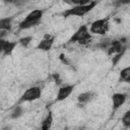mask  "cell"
<instances>
[{"label": "cell", "mask_w": 130, "mask_h": 130, "mask_svg": "<svg viewBox=\"0 0 130 130\" xmlns=\"http://www.w3.org/2000/svg\"><path fill=\"white\" fill-rule=\"evenodd\" d=\"M44 12H45V10H43V9H34V10H31L26 15V17L18 24L19 29H27V28L39 25L41 23Z\"/></svg>", "instance_id": "obj_1"}, {"label": "cell", "mask_w": 130, "mask_h": 130, "mask_svg": "<svg viewBox=\"0 0 130 130\" xmlns=\"http://www.w3.org/2000/svg\"><path fill=\"white\" fill-rule=\"evenodd\" d=\"M91 32L89 31V28L86 24H82L78 27V29L73 34V36L69 39L68 44L72 43H78L80 45L86 46L91 42Z\"/></svg>", "instance_id": "obj_2"}, {"label": "cell", "mask_w": 130, "mask_h": 130, "mask_svg": "<svg viewBox=\"0 0 130 130\" xmlns=\"http://www.w3.org/2000/svg\"><path fill=\"white\" fill-rule=\"evenodd\" d=\"M98 4V1L93 0L91 3L86 4V5H74L71 8L66 9L64 12H62V15L64 17H69V16H83L89 11H91L95 5Z\"/></svg>", "instance_id": "obj_3"}, {"label": "cell", "mask_w": 130, "mask_h": 130, "mask_svg": "<svg viewBox=\"0 0 130 130\" xmlns=\"http://www.w3.org/2000/svg\"><path fill=\"white\" fill-rule=\"evenodd\" d=\"M109 20L110 16L96 19L93 22H91L89 26V31L93 35H99V36H104L109 29Z\"/></svg>", "instance_id": "obj_4"}, {"label": "cell", "mask_w": 130, "mask_h": 130, "mask_svg": "<svg viewBox=\"0 0 130 130\" xmlns=\"http://www.w3.org/2000/svg\"><path fill=\"white\" fill-rule=\"evenodd\" d=\"M42 95V88L40 86H31L27 88L19 98L17 104H22V103H27V102H34L37 101L41 98Z\"/></svg>", "instance_id": "obj_5"}, {"label": "cell", "mask_w": 130, "mask_h": 130, "mask_svg": "<svg viewBox=\"0 0 130 130\" xmlns=\"http://www.w3.org/2000/svg\"><path fill=\"white\" fill-rule=\"evenodd\" d=\"M127 95L125 93H121V92H116L112 95V110L113 113H115L119 108H121L125 102H126Z\"/></svg>", "instance_id": "obj_6"}, {"label": "cell", "mask_w": 130, "mask_h": 130, "mask_svg": "<svg viewBox=\"0 0 130 130\" xmlns=\"http://www.w3.org/2000/svg\"><path fill=\"white\" fill-rule=\"evenodd\" d=\"M75 85L74 84H69V85H63L59 88L58 92H57V96H56V102H61L64 101L65 99H67L73 91Z\"/></svg>", "instance_id": "obj_7"}, {"label": "cell", "mask_w": 130, "mask_h": 130, "mask_svg": "<svg viewBox=\"0 0 130 130\" xmlns=\"http://www.w3.org/2000/svg\"><path fill=\"white\" fill-rule=\"evenodd\" d=\"M54 40H55V37L50 36V35H45L44 39L38 44L37 49L41 50V51H46V52L50 51L52 49V47H53Z\"/></svg>", "instance_id": "obj_8"}, {"label": "cell", "mask_w": 130, "mask_h": 130, "mask_svg": "<svg viewBox=\"0 0 130 130\" xmlns=\"http://www.w3.org/2000/svg\"><path fill=\"white\" fill-rule=\"evenodd\" d=\"M0 44H1V51L3 53V55L5 56H9L12 54L13 50L15 49L16 45L18 44V41H14V42H10V41H6L4 39H0Z\"/></svg>", "instance_id": "obj_9"}, {"label": "cell", "mask_w": 130, "mask_h": 130, "mask_svg": "<svg viewBox=\"0 0 130 130\" xmlns=\"http://www.w3.org/2000/svg\"><path fill=\"white\" fill-rule=\"evenodd\" d=\"M95 96V93L93 91H84V92H81L80 94H78L77 96V102L79 105L83 106L89 102H91Z\"/></svg>", "instance_id": "obj_10"}, {"label": "cell", "mask_w": 130, "mask_h": 130, "mask_svg": "<svg viewBox=\"0 0 130 130\" xmlns=\"http://www.w3.org/2000/svg\"><path fill=\"white\" fill-rule=\"evenodd\" d=\"M12 19H13L12 16L1 18V20H0V29L10 31L11 28H12Z\"/></svg>", "instance_id": "obj_11"}, {"label": "cell", "mask_w": 130, "mask_h": 130, "mask_svg": "<svg viewBox=\"0 0 130 130\" xmlns=\"http://www.w3.org/2000/svg\"><path fill=\"white\" fill-rule=\"evenodd\" d=\"M52 124H53V114L51 111H49L47 116L44 118V120L41 124V128L43 130H48L52 127Z\"/></svg>", "instance_id": "obj_12"}, {"label": "cell", "mask_w": 130, "mask_h": 130, "mask_svg": "<svg viewBox=\"0 0 130 130\" xmlns=\"http://www.w3.org/2000/svg\"><path fill=\"white\" fill-rule=\"evenodd\" d=\"M119 81L120 82H128V83H130V66L125 67L120 71Z\"/></svg>", "instance_id": "obj_13"}, {"label": "cell", "mask_w": 130, "mask_h": 130, "mask_svg": "<svg viewBox=\"0 0 130 130\" xmlns=\"http://www.w3.org/2000/svg\"><path fill=\"white\" fill-rule=\"evenodd\" d=\"M22 114H23V108H22L19 104H16L15 107L12 109V111H11V113H10V118H11V119H17V118H19Z\"/></svg>", "instance_id": "obj_14"}, {"label": "cell", "mask_w": 130, "mask_h": 130, "mask_svg": "<svg viewBox=\"0 0 130 130\" xmlns=\"http://www.w3.org/2000/svg\"><path fill=\"white\" fill-rule=\"evenodd\" d=\"M112 41H113V40H111V39H109V38H106V39H103V40H101V41H100V43H99L96 46H98L100 49L107 51V50L109 49V47L111 46V43H112Z\"/></svg>", "instance_id": "obj_15"}, {"label": "cell", "mask_w": 130, "mask_h": 130, "mask_svg": "<svg viewBox=\"0 0 130 130\" xmlns=\"http://www.w3.org/2000/svg\"><path fill=\"white\" fill-rule=\"evenodd\" d=\"M122 124L126 128H130V110H128L122 117Z\"/></svg>", "instance_id": "obj_16"}, {"label": "cell", "mask_w": 130, "mask_h": 130, "mask_svg": "<svg viewBox=\"0 0 130 130\" xmlns=\"http://www.w3.org/2000/svg\"><path fill=\"white\" fill-rule=\"evenodd\" d=\"M32 41V37L31 36H27V37H23V38H20L18 40V44H20L22 47L26 48Z\"/></svg>", "instance_id": "obj_17"}, {"label": "cell", "mask_w": 130, "mask_h": 130, "mask_svg": "<svg viewBox=\"0 0 130 130\" xmlns=\"http://www.w3.org/2000/svg\"><path fill=\"white\" fill-rule=\"evenodd\" d=\"M5 3H10V4H14L16 6H21L23 4H25V2H28L30 0H3Z\"/></svg>", "instance_id": "obj_18"}, {"label": "cell", "mask_w": 130, "mask_h": 130, "mask_svg": "<svg viewBox=\"0 0 130 130\" xmlns=\"http://www.w3.org/2000/svg\"><path fill=\"white\" fill-rule=\"evenodd\" d=\"M130 3V0H114L113 1V6L115 7H121L123 5H127Z\"/></svg>", "instance_id": "obj_19"}, {"label": "cell", "mask_w": 130, "mask_h": 130, "mask_svg": "<svg viewBox=\"0 0 130 130\" xmlns=\"http://www.w3.org/2000/svg\"><path fill=\"white\" fill-rule=\"evenodd\" d=\"M93 0H71V3L74 5H86L91 3Z\"/></svg>", "instance_id": "obj_20"}]
</instances>
